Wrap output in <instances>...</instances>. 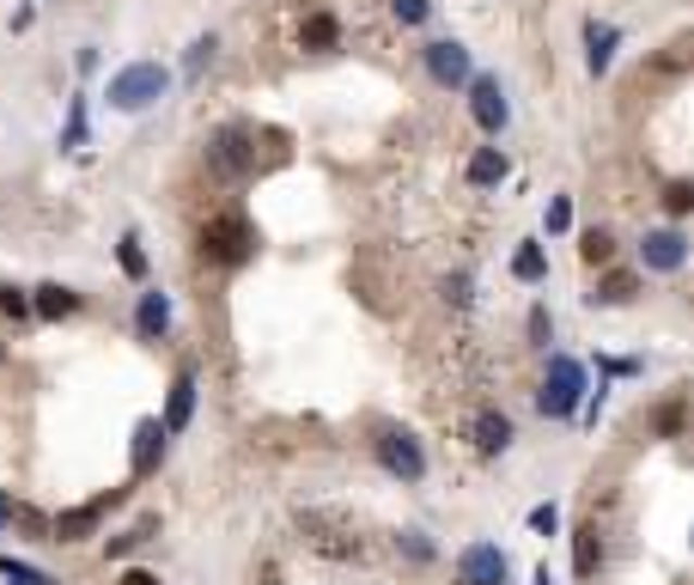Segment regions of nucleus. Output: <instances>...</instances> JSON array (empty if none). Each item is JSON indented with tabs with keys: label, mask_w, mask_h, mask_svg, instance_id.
<instances>
[{
	"label": "nucleus",
	"mask_w": 694,
	"mask_h": 585,
	"mask_svg": "<svg viewBox=\"0 0 694 585\" xmlns=\"http://www.w3.org/2000/svg\"><path fill=\"white\" fill-rule=\"evenodd\" d=\"M214 62V37H195V49H189V62H184V74H201V67Z\"/></svg>",
	"instance_id": "31"
},
{
	"label": "nucleus",
	"mask_w": 694,
	"mask_h": 585,
	"mask_svg": "<svg viewBox=\"0 0 694 585\" xmlns=\"http://www.w3.org/2000/svg\"><path fill=\"white\" fill-rule=\"evenodd\" d=\"M171 92V67H159V62H128V67H116L110 74V110H123V116H140V110H153L159 98Z\"/></svg>",
	"instance_id": "1"
},
{
	"label": "nucleus",
	"mask_w": 694,
	"mask_h": 585,
	"mask_svg": "<svg viewBox=\"0 0 694 585\" xmlns=\"http://www.w3.org/2000/svg\"><path fill=\"white\" fill-rule=\"evenodd\" d=\"M31 311H37V318H74V311H79V292L74 287H37Z\"/></svg>",
	"instance_id": "19"
},
{
	"label": "nucleus",
	"mask_w": 694,
	"mask_h": 585,
	"mask_svg": "<svg viewBox=\"0 0 694 585\" xmlns=\"http://www.w3.org/2000/svg\"><path fill=\"white\" fill-rule=\"evenodd\" d=\"M135 329H140V336H147V341H159V336H165V329H171V299H165V292H140V311H135Z\"/></svg>",
	"instance_id": "14"
},
{
	"label": "nucleus",
	"mask_w": 694,
	"mask_h": 585,
	"mask_svg": "<svg viewBox=\"0 0 694 585\" xmlns=\"http://www.w3.org/2000/svg\"><path fill=\"white\" fill-rule=\"evenodd\" d=\"M0 311H7V318H31V299L18 287H0Z\"/></svg>",
	"instance_id": "30"
},
{
	"label": "nucleus",
	"mask_w": 694,
	"mask_h": 585,
	"mask_svg": "<svg viewBox=\"0 0 694 585\" xmlns=\"http://www.w3.org/2000/svg\"><path fill=\"white\" fill-rule=\"evenodd\" d=\"M420 55H427L432 86H469V74H476V62H469V49H463L457 37H439V43H427Z\"/></svg>",
	"instance_id": "7"
},
{
	"label": "nucleus",
	"mask_w": 694,
	"mask_h": 585,
	"mask_svg": "<svg viewBox=\"0 0 694 585\" xmlns=\"http://www.w3.org/2000/svg\"><path fill=\"white\" fill-rule=\"evenodd\" d=\"M530 336H537V341H548V336H555V318H548V311H530Z\"/></svg>",
	"instance_id": "34"
},
{
	"label": "nucleus",
	"mask_w": 694,
	"mask_h": 585,
	"mask_svg": "<svg viewBox=\"0 0 694 585\" xmlns=\"http://www.w3.org/2000/svg\"><path fill=\"white\" fill-rule=\"evenodd\" d=\"M579 257H585L591 269H603V262L616 257V238H609V232H585V245H579Z\"/></svg>",
	"instance_id": "26"
},
{
	"label": "nucleus",
	"mask_w": 694,
	"mask_h": 585,
	"mask_svg": "<svg viewBox=\"0 0 694 585\" xmlns=\"http://www.w3.org/2000/svg\"><path fill=\"white\" fill-rule=\"evenodd\" d=\"M500 585H506V580H500Z\"/></svg>",
	"instance_id": "37"
},
{
	"label": "nucleus",
	"mask_w": 694,
	"mask_h": 585,
	"mask_svg": "<svg viewBox=\"0 0 694 585\" xmlns=\"http://www.w3.org/2000/svg\"><path fill=\"white\" fill-rule=\"evenodd\" d=\"M207 171L226 177V184L250 177V171H256V135H250V128H226V135L207 147Z\"/></svg>",
	"instance_id": "5"
},
{
	"label": "nucleus",
	"mask_w": 694,
	"mask_h": 585,
	"mask_svg": "<svg viewBox=\"0 0 694 585\" xmlns=\"http://www.w3.org/2000/svg\"><path fill=\"white\" fill-rule=\"evenodd\" d=\"M153 531H159V519H140L135 531H123V537H110V543H104V555H110V561H123V555H135L140 543L153 537Z\"/></svg>",
	"instance_id": "21"
},
{
	"label": "nucleus",
	"mask_w": 694,
	"mask_h": 585,
	"mask_svg": "<svg viewBox=\"0 0 694 585\" xmlns=\"http://www.w3.org/2000/svg\"><path fill=\"white\" fill-rule=\"evenodd\" d=\"M506 153H500V147H481L476 159H469V184L476 189H494V184H506Z\"/></svg>",
	"instance_id": "17"
},
{
	"label": "nucleus",
	"mask_w": 694,
	"mask_h": 585,
	"mask_svg": "<svg viewBox=\"0 0 694 585\" xmlns=\"http://www.w3.org/2000/svg\"><path fill=\"white\" fill-rule=\"evenodd\" d=\"M512 275L525 281V287H537V281H548V250L530 238V245H518V257H512Z\"/></svg>",
	"instance_id": "18"
},
{
	"label": "nucleus",
	"mask_w": 694,
	"mask_h": 585,
	"mask_svg": "<svg viewBox=\"0 0 694 585\" xmlns=\"http://www.w3.org/2000/svg\"><path fill=\"white\" fill-rule=\"evenodd\" d=\"M542 226H548V232L560 238V232L572 226V201H567V196H548V214H542Z\"/></svg>",
	"instance_id": "29"
},
{
	"label": "nucleus",
	"mask_w": 694,
	"mask_h": 585,
	"mask_svg": "<svg viewBox=\"0 0 694 585\" xmlns=\"http://www.w3.org/2000/svg\"><path fill=\"white\" fill-rule=\"evenodd\" d=\"M0 580H7V585H55L49 573L25 568V561H13V555H0Z\"/></svg>",
	"instance_id": "24"
},
{
	"label": "nucleus",
	"mask_w": 694,
	"mask_h": 585,
	"mask_svg": "<svg viewBox=\"0 0 694 585\" xmlns=\"http://www.w3.org/2000/svg\"><path fill=\"white\" fill-rule=\"evenodd\" d=\"M476 446L488 451V458H500V451H512V421L500 415V409H481V415H476Z\"/></svg>",
	"instance_id": "15"
},
{
	"label": "nucleus",
	"mask_w": 694,
	"mask_h": 585,
	"mask_svg": "<svg viewBox=\"0 0 694 585\" xmlns=\"http://www.w3.org/2000/svg\"><path fill=\"white\" fill-rule=\"evenodd\" d=\"M597 568H603V537H597V524H579V531H572V573H579V580H591Z\"/></svg>",
	"instance_id": "16"
},
{
	"label": "nucleus",
	"mask_w": 694,
	"mask_h": 585,
	"mask_svg": "<svg viewBox=\"0 0 694 585\" xmlns=\"http://www.w3.org/2000/svg\"><path fill=\"white\" fill-rule=\"evenodd\" d=\"M336 37H341V25L329 13H311L305 25H299V43L305 49H336Z\"/></svg>",
	"instance_id": "20"
},
{
	"label": "nucleus",
	"mask_w": 694,
	"mask_h": 585,
	"mask_svg": "<svg viewBox=\"0 0 694 585\" xmlns=\"http://www.w3.org/2000/svg\"><path fill=\"white\" fill-rule=\"evenodd\" d=\"M165 421L159 415H147V421H135V458H128V470H135V482L140 476H153L159 470V458H165Z\"/></svg>",
	"instance_id": "10"
},
{
	"label": "nucleus",
	"mask_w": 694,
	"mask_h": 585,
	"mask_svg": "<svg viewBox=\"0 0 694 585\" xmlns=\"http://www.w3.org/2000/svg\"><path fill=\"white\" fill-rule=\"evenodd\" d=\"M469 116H476L481 135H500L512 123V104H506V86L494 74H469Z\"/></svg>",
	"instance_id": "6"
},
{
	"label": "nucleus",
	"mask_w": 694,
	"mask_h": 585,
	"mask_svg": "<svg viewBox=\"0 0 694 585\" xmlns=\"http://www.w3.org/2000/svg\"><path fill=\"white\" fill-rule=\"evenodd\" d=\"M62 147L74 153V147H86V98H74L67 104V128H62Z\"/></svg>",
	"instance_id": "25"
},
{
	"label": "nucleus",
	"mask_w": 694,
	"mask_h": 585,
	"mask_svg": "<svg viewBox=\"0 0 694 585\" xmlns=\"http://www.w3.org/2000/svg\"><path fill=\"white\" fill-rule=\"evenodd\" d=\"M402 549H408V561H432V543L420 531H402Z\"/></svg>",
	"instance_id": "33"
},
{
	"label": "nucleus",
	"mask_w": 694,
	"mask_h": 585,
	"mask_svg": "<svg viewBox=\"0 0 694 585\" xmlns=\"http://www.w3.org/2000/svg\"><path fill=\"white\" fill-rule=\"evenodd\" d=\"M201 250L214 262H250L256 257V226H250L244 214H219V220H207V232H201Z\"/></svg>",
	"instance_id": "3"
},
{
	"label": "nucleus",
	"mask_w": 694,
	"mask_h": 585,
	"mask_svg": "<svg viewBox=\"0 0 694 585\" xmlns=\"http://www.w3.org/2000/svg\"><path fill=\"white\" fill-rule=\"evenodd\" d=\"M616 43H621L616 25H603V18H585V74H591V79L609 74V62H616Z\"/></svg>",
	"instance_id": "11"
},
{
	"label": "nucleus",
	"mask_w": 694,
	"mask_h": 585,
	"mask_svg": "<svg viewBox=\"0 0 694 585\" xmlns=\"http://www.w3.org/2000/svg\"><path fill=\"white\" fill-rule=\"evenodd\" d=\"M390 13H396V25H427L432 0H390Z\"/></svg>",
	"instance_id": "28"
},
{
	"label": "nucleus",
	"mask_w": 694,
	"mask_h": 585,
	"mask_svg": "<svg viewBox=\"0 0 694 585\" xmlns=\"http://www.w3.org/2000/svg\"><path fill=\"white\" fill-rule=\"evenodd\" d=\"M189 415H195V372H177L165 397V433H184Z\"/></svg>",
	"instance_id": "13"
},
{
	"label": "nucleus",
	"mask_w": 694,
	"mask_h": 585,
	"mask_svg": "<svg viewBox=\"0 0 694 585\" xmlns=\"http://www.w3.org/2000/svg\"><path fill=\"white\" fill-rule=\"evenodd\" d=\"M116 262H123V275H128V281H147V250H140L135 232H128L123 245H116Z\"/></svg>",
	"instance_id": "22"
},
{
	"label": "nucleus",
	"mask_w": 694,
	"mask_h": 585,
	"mask_svg": "<svg viewBox=\"0 0 694 585\" xmlns=\"http://www.w3.org/2000/svg\"><path fill=\"white\" fill-rule=\"evenodd\" d=\"M664 208H670V214H689V208H694V189L689 184H670V189H664Z\"/></svg>",
	"instance_id": "32"
},
{
	"label": "nucleus",
	"mask_w": 694,
	"mask_h": 585,
	"mask_svg": "<svg viewBox=\"0 0 694 585\" xmlns=\"http://www.w3.org/2000/svg\"><path fill=\"white\" fill-rule=\"evenodd\" d=\"M585 366L579 360H567V354H555L548 360V372H542V390H537V409L548 421H567V415H579V402H585Z\"/></svg>",
	"instance_id": "2"
},
{
	"label": "nucleus",
	"mask_w": 694,
	"mask_h": 585,
	"mask_svg": "<svg viewBox=\"0 0 694 585\" xmlns=\"http://www.w3.org/2000/svg\"><path fill=\"white\" fill-rule=\"evenodd\" d=\"M530 531H537V537H555V531H560V507H555V500L530 507Z\"/></svg>",
	"instance_id": "27"
},
{
	"label": "nucleus",
	"mask_w": 694,
	"mask_h": 585,
	"mask_svg": "<svg viewBox=\"0 0 694 585\" xmlns=\"http://www.w3.org/2000/svg\"><path fill=\"white\" fill-rule=\"evenodd\" d=\"M457 580L463 585H500L506 580V549L500 543H469L457 555Z\"/></svg>",
	"instance_id": "9"
},
{
	"label": "nucleus",
	"mask_w": 694,
	"mask_h": 585,
	"mask_svg": "<svg viewBox=\"0 0 694 585\" xmlns=\"http://www.w3.org/2000/svg\"><path fill=\"white\" fill-rule=\"evenodd\" d=\"M371 446H378V463H384V470H390L396 482H420V476H427V451H420L415 433L384 427L378 439H371Z\"/></svg>",
	"instance_id": "4"
},
{
	"label": "nucleus",
	"mask_w": 694,
	"mask_h": 585,
	"mask_svg": "<svg viewBox=\"0 0 694 585\" xmlns=\"http://www.w3.org/2000/svg\"><path fill=\"white\" fill-rule=\"evenodd\" d=\"M530 585H555V573H548V568H537V573H530Z\"/></svg>",
	"instance_id": "36"
},
{
	"label": "nucleus",
	"mask_w": 694,
	"mask_h": 585,
	"mask_svg": "<svg viewBox=\"0 0 694 585\" xmlns=\"http://www.w3.org/2000/svg\"><path fill=\"white\" fill-rule=\"evenodd\" d=\"M110 500H116V494H110ZM110 500H92V507H74V512H62V519L49 524V537H55V543H79V537H92Z\"/></svg>",
	"instance_id": "12"
},
{
	"label": "nucleus",
	"mask_w": 694,
	"mask_h": 585,
	"mask_svg": "<svg viewBox=\"0 0 694 585\" xmlns=\"http://www.w3.org/2000/svg\"><path fill=\"white\" fill-rule=\"evenodd\" d=\"M123 585H159V573H147V568H128V573H123Z\"/></svg>",
	"instance_id": "35"
},
{
	"label": "nucleus",
	"mask_w": 694,
	"mask_h": 585,
	"mask_svg": "<svg viewBox=\"0 0 694 585\" xmlns=\"http://www.w3.org/2000/svg\"><path fill=\"white\" fill-rule=\"evenodd\" d=\"M640 262H646L652 275H677L682 262H689V238H682L677 226H658L640 238Z\"/></svg>",
	"instance_id": "8"
},
{
	"label": "nucleus",
	"mask_w": 694,
	"mask_h": 585,
	"mask_svg": "<svg viewBox=\"0 0 694 585\" xmlns=\"http://www.w3.org/2000/svg\"><path fill=\"white\" fill-rule=\"evenodd\" d=\"M628 299H633V275H609L591 292V306H628Z\"/></svg>",
	"instance_id": "23"
}]
</instances>
